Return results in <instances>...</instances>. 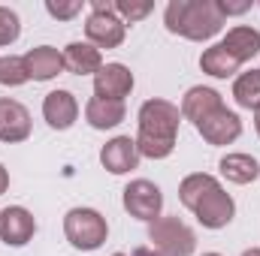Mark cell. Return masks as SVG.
I'll return each instance as SVG.
<instances>
[{"label":"cell","mask_w":260,"mask_h":256,"mask_svg":"<svg viewBox=\"0 0 260 256\" xmlns=\"http://www.w3.org/2000/svg\"><path fill=\"white\" fill-rule=\"evenodd\" d=\"M179 124H182V109L170 100H145L139 106V133H136V148L139 157L148 160H167L176 151L179 139Z\"/></svg>","instance_id":"cell-1"},{"label":"cell","mask_w":260,"mask_h":256,"mask_svg":"<svg viewBox=\"0 0 260 256\" xmlns=\"http://www.w3.org/2000/svg\"><path fill=\"white\" fill-rule=\"evenodd\" d=\"M179 199L182 205L194 214L206 229H224L233 214H236V202L233 196L218 184L215 175L209 172H194L179 184Z\"/></svg>","instance_id":"cell-2"},{"label":"cell","mask_w":260,"mask_h":256,"mask_svg":"<svg viewBox=\"0 0 260 256\" xmlns=\"http://www.w3.org/2000/svg\"><path fill=\"white\" fill-rule=\"evenodd\" d=\"M224 15L218 0H170L164 12V24L170 33L185 36L191 42H206L224 27Z\"/></svg>","instance_id":"cell-3"},{"label":"cell","mask_w":260,"mask_h":256,"mask_svg":"<svg viewBox=\"0 0 260 256\" xmlns=\"http://www.w3.org/2000/svg\"><path fill=\"white\" fill-rule=\"evenodd\" d=\"M64 235L76 250H100L109 238V223L94 208H70L64 214Z\"/></svg>","instance_id":"cell-4"},{"label":"cell","mask_w":260,"mask_h":256,"mask_svg":"<svg viewBox=\"0 0 260 256\" xmlns=\"http://www.w3.org/2000/svg\"><path fill=\"white\" fill-rule=\"evenodd\" d=\"M85 36L94 49H118L127 36V24L115 15V3L94 0L91 15L85 18Z\"/></svg>","instance_id":"cell-5"},{"label":"cell","mask_w":260,"mask_h":256,"mask_svg":"<svg viewBox=\"0 0 260 256\" xmlns=\"http://www.w3.org/2000/svg\"><path fill=\"white\" fill-rule=\"evenodd\" d=\"M148 241L160 256H194L197 235L179 217H157L148 226Z\"/></svg>","instance_id":"cell-6"},{"label":"cell","mask_w":260,"mask_h":256,"mask_svg":"<svg viewBox=\"0 0 260 256\" xmlns=\"http://www.w3.org/2000/svg\"><path fill=\"white\" fill-rule=\"evenodd\" d=\"M160 208H164V193L157 184L136 178L124 187V211L130 217H136L142 223H154L160 217Z\"/></svg>","instance_id":"cell-7"},{"label":"cell","mask_w":260,"mask_h":256,"mask_svg":"<svg viewBox=\"0 0 260 256\" xmlns=\"http://www.w3.org/2000/svg\"><path fill=\"white\" fill-rule=\"evenodd\" d=\"M34 235H37V217L27 208L9 205L0 211V241L6 247H24Z\"/></svg>","instance_id":"cell-8"},{"label":"cell","mask_w":260,"mask_h":256,"mask_svg":"<svg viewBox=\"0 0 260 256\" xmlns=\"http://www.w3.org/2000/svg\"><path fill=\"white\" fill-rule=\"evenodd\" d=\"M133 84H136V78L124 64H103L100 72L94 75V97L124 103V97H130Z\"/></svg>","instance_id":"cell-9"},{"label":"cell","mask_w":260,"mask_h":256,"mask_svg":"<svg viewBox=\"0 0 260 256\" xmlns=\"http://www.w3.org/2000/svg\"><path fill=\"white\" fill-rule=\"evenodd\" d=\"M30 136V112L12 97H0V142L18 145Z\"/></svg>","instance_id":"cell-10"},{"label":"cell","mask_w":260,"mask_h":256,"mask_svg":"<svg viewBox=\"0 0 260 256\" xmlns=\"http://www.w3.org/2000/svg\"><path fill=\"white\" fill-rule=\"evenodd\" d=\"M100 163L106 172L112 175H127L139 166V148H136V139L130 136H115L109 139L103 148H100Z\"/></svg>","instance_id":"cell-11"},{"label":"cell","mask_w":260,"mask_h":256,"mask_svg":"<svg viewBox=\"0 0 260 256\" xmlns=\"http://www.w3.org/2000/svg\"><path fill=\"white\" fill-rule=\"evenodd\" d=\"M197 133L209 142V145H233L239 136H242V121L236 112H230L227 106L218 109L215 115H209L203 124H197Z\"/></svg>","instance_id":"cell-12"},{"label":"cell","mask_w":260,"mask_h":256,"mask_svg":"<svg viewBox=\"0 0 260 256\" xmlns=\"http://www.w3.org/2000/svg\"><path fill=\"white\" fill-rule=\"evenodd\" d=\"M43 118H46V124L52 130H70L76 124V118H79L76 97L70 91H64V88L46 94V100H43Z\"/></svg>","instance_id":"cell-13"},{"label":"cell","mask_w":260,"mask_h":256,"mask_svg":"<svg viewBox=\"0 0 260 256\" xmlns=\"http://www.w3.org/2000/svg\"><path fill=\"white\" fill-rule=\"evenodd\" d=\"M218 109H224V100H221V94H218L215 88L197 84V88H191V91L185 94V100H182V118H188L194 127L203 124L209 115H215Z\"/></svg>","instance_id":"cell-14"},{"label":"cell","mask_w":260,"mask_h":256,"mask_svg":"<svg viewBox=\"0 0 260 256\" xmlns=\"http://www.w3.org/2000/svg\"><path fill=\"white\" fill-rule=\"evenodd\" d=\"M24 66H27V75L34 81H52L55 75H61L64 66V52H58L55 46H37L24 55Z\"/></svg>","instance_id":"cell-15"},{"label":"cell","mask_w":260,"mask_h":256,"mask_svg":"<svg viewBox=\"0 0 260 256\" xmlns=\"http://www.w3.org/2000/svg\"><path fill=\"white\" fill-rule=\"evenodd\" d=\"M224 52L230 58H236L239 64L251 61L254 55H260V30L257 27H248V24H239V27H230L227 36L221 39Z\"/></svg>","instance_id":"cell-16"},{"label":"cell","mask_w":260,"mask_h":256,"mask_svg":"<svg viewBox=\"0 0 260 256\" xmlns=\"http://www.w3.org/2000/svg\"><path fill=\"white\" fill-rule=\"evenodd\" d=\"M124 118H127V109H124V103H118V100L91 97L88 106H85V121L94 130H112V127H118Z\"/></svg>","instance_id":"cell-17"},{"label":"cell","mask_w":260,"mask_h":256,"mask_svg":"<svg viewBox=\"0 0 260 256\" xmlns=\"http://www.w3.org/2000/svg\"><path fill=\"white\" fill-rule=\"evenodd\" d=\"M64 66L73 75H97L103 66V55L91 42H70L64 49Z\"/></svg>","instance_id":"cell-18"},{"label":"cell","mask_w":260,"mask_h":256,"mask_svg":"<svg viewBox=\"0 0 260 256\" xmlns=\"http://www.w3.org/2000/svg\"><path fill=\"white\" fill-rule=\"evenodd\" d=\"M218 166L230 184H251L260 178V163L251 154H227Z\"/></svg>","instance_id":"cell-19"},{"label":"cell","mask_w":260,"mask_h":256,"mask_svg":"<svg viewBox=\"0 0 260 256\" xmlns=\"http://www.w3.org/2000/svg\"><path fill=\"white\" fill-rule=\"evenodd\" d=\"M239 66H242V64H239L236 58H230V55L224 52V46H221V42L209 46V49L200 55V69H203L206 75H212V78H230Z\"/></svg>","instance_id":"cell-20"},{"label":"cell","mask_w":260,"mask_h":256,"mask_svg":"<svg viewBox=\"0 0 260 256\" xmlns=\"http://www.w3.org/2000/svg\"><path fill=\"white\" fill-rule=\"evenodd\" d=\"M233 100H236L242 109L257 112L260 109V69L242 72V75L233 81Z\"/></svg>","instance_id":"cell-21"},{"label":"cell","mask_w":260,"mask_h":256,"mask_svg":"<svg viewBox=\"0 0 260 256\" xmlns=\"http://www.w3.org/2000/svg\"><path fill=\"white\" fill-rule=\"evenodd\" d=\"M24 81H30L27 66H24V58H18V55L0 58V84H3V88H18V84H24Z\"/></svg>","instance_id":"cell-22"},{"label":"cell","mask_w":260,"mask_h":256,"mask_svg":"<svg viewBox=\"0 0 260 256\" xmlns=\"http://www.w3.org/2000/svg\"><path fill=\"white\" fill-rule=\"evenodd\" d=\"M151 9H154L151 0H115V15H118L124 24L142 21L145 15H151Z\"/></svg>","instance_id":"cell-23"},{"label":"cell","mask_w":260,"mask_h":256,"mask_svg":"<svg viewBox=\"0 0 260 256\" xmlns=\"http://www.w3.org/2000/svg\"><path fill=\"white\" fill-rule=\"evenodd\" d=\"M21 33V21L9 6H0V46H12Z\"/></svg>","instance_id":"cell-24"},{"label":"cell","mask_w":260,"mask_h":256,"mask_svg":"<svg viewBox=\"0 0 260 256\" xmlns=\"http://www.w3.org/2000/svg\"><path fill=\"white\" fill-rule=\"evenodd\" d=\"M46 12L52 18H58V21H70V18H76L82 12V3L79 0H73V3H55V0H49L46 3Z\"/></svg>","instance_id":"cell-25"},{"label":"cell","mask_w":260,"mask_h":256,"mask_svg":"<svg viewBox=\"0 0 260 256\" xmlns=\"http://www.w3.org/2000/svg\"><path fill=\"white\" fill-rule=\"evenodd\" d=\"M218 9H221V15L227 18V15H242V12H248L251 3H248V0H245V3H224V0H218Z\"/></svg>","instance_id":"cell-26"},{"label":"cell","mask_w":260,"mask_h":256,"mask_svg":"<svg viewBox=\"0 0 260 256\" xmlns=\"http://www.w3.org/2000/svg\"><path fill=\"white\" fill-rule=\"evenodd\" d=\"M6 187H9V172L3 169V163H0V196L6 193Z\"/></svg>","instance_id":"cell-27"},{"label":"cell","mask_w":260,"mask_h":256,"mask_svg":"<svg viewBox=\"0 0 260 256\" xmlns=\"http://www.w3.org/2000/svg\"><path fill=\"white\" fill-rule=\"evenodd\" d=\"M127 256H160V253H157L154 247H136V250H133V253H127Z\"/></svg>","instance_id":"cell-28"},{"label":"cell","mask_w":260,"mask_h":256,"mask_svg":"<svg viewBox=\"0 0 260 256\" xmlns=\"http://www.w3.org/2000/svg\"><path fill=\"white\" fill-rule=\"evenodd\" d=\"M254 130H257V136H260V109L254 112Z\"/></svg>","instance_id":"cell-29"},{"label":"cell","mask_w":260,"mask_h":256,"mask_svg":"<svg viewBox=\"0 0 260 256\" xmlns=\"http://www.w3.org/2000/svg\"><path fill=\"white\" fill-rule=\"evenodd\" d=\"M242 256H260V247H251V250H245Z\"/></svg>","instance_id":"cell-30"},{"label":"cell","mask_w":260,"mask_h":256,"mask_svg":"<svg viewBox=\"0 0 260 256\" xmlns=\"http://www.w3.org/2000/svg\"><path fill=\"white\" fill-rule=\"evenodd\" d=\"M203 256H221V253H203Z\"/></svg>","instance_id":"cell-31"},{"label":"cell","mask_w":260,"mask_h":256,"mask_svg":"<svg viewBox=\"0 0 260 256\" xmlns=\"http://www.w3.org/2000/svg\"><path fill=\"white\" fill-rule=\"evenodd\" d=\"M112 256H127V253H112Z\"/></svg>","instance_id":"cell-32"}]
</instances>
